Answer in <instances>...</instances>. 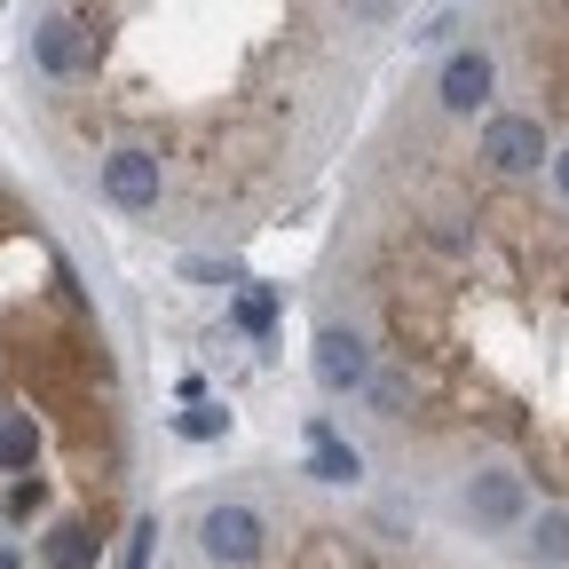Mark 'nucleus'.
<instances>
[{"mask_svg":"<svg viewBox=\"0 0 569 569\" xmlns=\"http://www.w3.org/2000/svg\"><path fill=\"white\" fill-rule=\"evenodd\" d=\"M198 546H206V561H222V569H246V561H261V546H269V522H261L253 507H206V515H198Z\"/></svg>","mask_w":569,"mask_h":569,"instance_id":"nucleus-1","label":"nucleus"},{"mask_svg":"<svg viewBox=\"0 0 569 569\" xmlns=\"http://www.w3.org/2000/svg\"><path fill=\"white\" fill-rule=\"evenodd\" d=\"M482 159H490L498 174H538V167L553 159V142H546V127H538L530 111H498V119L482 127Z\"/></svg>","mask_w":569,"mask_h":569,"instance_id":"nucleus-2","label":"nucleus"},{"mask_svg":"<svg viewBox=\"0 0 569 569\" xmlns=\"http://www.w3.org/2000/svg\"><path fill=\"white\" fill-rule=\"evenodd\" d=\"M159 190H167V167H159L151 151H111V159H103V198H111V206L151 213Z\"/></svg>","mask_w":569,"mask_h":569,"instance_id":"nucleus-3","label":"nucleus"},{"mask_svg":"<svg viewBox=\"0 0 569 569\" xmlns=\"http://www.w3.org/2000/svg\"><path fill=\"white\" fill-rule=\"evenodd\" d=\"M467 515H475L482 530H515V522L530 515V490H522V475H507V467L475 475V482H467Z\"/></svg>","mask_w":569,"mask_h":569,"instance_id":"nucleus-4","label":"nucleus"},{"mask_svg":"<svg viewBox=\"0 0 569 569\" xmlns=\"http://www.w3.org/2000/svg\"><path fill=\"white\" fill-rule=\"evenodd\" d=\"M490 88H498V71H490V56H482V48H451V56H443V80H436L443 111H482V103H490Z\"/></svg>","mask_w":569,"mask_h":569,"instance_id":"nucleus-5","label":"nucleus"},{"mask_svg":"<svg viewBox=\"0 0 569 569\" xmlns=\"http://www.w3.org/2000/svg\"><path fill=\"white\" fill-rule=\"evenodd\" d=\"M317 380H325L332 396H348V388H372V356H365V340H356V332H340V325H325V332H317Z\"/></svg>","mask_w":569,"mask_h":569,"instance_id":"nucleus-6","label":"nucleus"},{"mask_svg":"<svg viewBox=\"0 0 569 569\" xmlns=\"http://www.w3.org/2000/svg\"><path fill=\"white\" fill-rule=\"evenodd\" d=\"M309 475H317V482H356V475H365V459H356L325 419H309Z\"/></svg>","mask_w":569,"mask_h":569,"instance_id":"nucleus-7","label":"nucleus"},{"mask_svg":"<svg viewBox=\"0 0 569 569\" xmlns=\"http://www.w3.org/2000/svg\"><path fill=\"white\" fill-rule=\"evenodd\" d=\"M32 63H40V71H71V63H80L71 17H40V24H32Z\"/></svg>","mask_w":569,"mask_h":569,"instance_id":"nucleus-8","label":"nucleus"},{"mask_svg":"<svg viewBox=\"0 0 569 569\" xmlns=\"http://www.w3.org/2000/svg\"><path fill=\"white\" fill-rule=\"evenodd\" d=\"M32 459H40V427H32L24 411H0V467H9V475H32Z\"/></svg>","mask_w":569,"mask_h":569,"instance_id":"nucleus-9","label":"nucleus"},{"mask_svg":"<svg viewBox=\"0 0 569 569\" xmlns=\"http://www.w3.org/2000/svg\"><path fill=\"white\" fill-rule=\"evenodd\" d=\"M48 561H56V569H88V561H96V538H88L80 522H63V530L48 538Z\"/></svg>","mask_w":569,"mask_h":569,"instance_id":"nucleus-10","label":"nucleus"},{"mask_svg":"<svg viewBox=\"0 0 569 569\" xmlns=\"http://www.w3.org/2000/svg\"><path fill=\"white\" fill-rule=\"evenodd\" d=\"M238 325L246 332H269L277 325V293H269V284H246V293H238Z\"/></svg>","mask_w":569,"mask_h":569,"instance_id":"nucleus-11","label":"nucleus"},{"mask_svg":"<svg viewBox=\"0 0 569 569\" xmlns=\"http://www.w3.org/2000/svg\"><path fill=\"white\" fill-rule=\"evenodd\" d=\"M174 427H182L190 443H213V436H222V427H230V411H222V403H190V411H182Z\"/></svg>","mask_w":569,"mask_h":569,"instance_id":"nucleus-12","label":"nucleus"},{"mask_svg":"<svg viewBox=\"0 0 569 569\" xmlns=\"http://www.w3.org/2000/svg\"><path fill=\"white\" fill-rule=\"evenodd\" d=\"M530 553H538V561H569V515H546L538 538H530Z\"/></svg>","mask_w":569,"mask_h":569,"instance_id":"nucleus-13","label":"nucleus"},{"mask_svg":"<svg viewBox=\"0 0 569 569\" xmlns=\"http://www.w3.org/2000/svg\"><path fill=\"white\" fill-rule=\"evenodd\" d=\"M151 538H159V522L142 515V522L127 530V553H119V569H142V561H151Z\"/></svg>","mask_w":569,"mask_h":569,"instance_id":"nucleus-14","label":"nucleus"},{"mask_svg":"<svg viewBox=\"0 0 569 569\" xmlns=\"http://www.w3.org/2000/svg\"><path fill=\"white\" fill-rule=\"evenodd\" d=\"M372 403L396 419V411H403V380H372Z\"/></svg>","mask_w":569,"mask_h":569,"instance_id":"nucleus-15","label":"nucleus"},{"mask_svg":"<svg viewBox=\"0 0 569 569\" xmlns=\"http://www.w3.org/2000/svg\"><path fill=\"white\" fill-rule=\"evenodd\" d=\"M553 182H561V198H569V151H553Z\"/></svg>","mask_w":569,"mask_h":569,"instance_id":"nucleus-16","label":"nucleus"},{"mask_svg":"<svg viewBox=\"0 0 569 569\" xmlns=\"http://www.w3.org/2000/svg\"><path fill=\"white\" fill-rule=\"evenodd\" d=\"M0 569H17V553H9V546H0Z\"/></svg>","mask_w":569,"mask_h":569,"instance_id":"nucleus-17","label":"nucleus"}]
</instances>
